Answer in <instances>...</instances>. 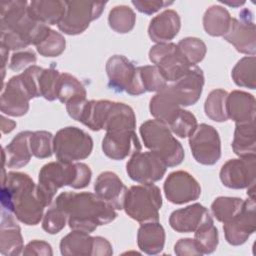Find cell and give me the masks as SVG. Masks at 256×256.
Instances as JSON below:
<instances>
[{
	"mask_svg": "<svg viewBox=\"0 0 256 256\" xmlns=\"http://www.w3.org/2000/svg\"><path fill=\"white\" fill-rule=\"evenodd\" d=\"M54 136L48 131H35L30 136V147L33 156L46 159L54 153Z\"/></svg>",
	"mask_w": 256,
	"mask_h": 256,
	"instance_id": "obj_41",
	"label": "cell"
},
{
	"mask_svg": "<svg viewBox=\"0 0 256 256\" xmlns=\"http://www.w3.org/2000/svg\"><path fill=\"white\" fill-rule=\"evenodd\" d=\"M139 71L145 92L158 93L168 85L164 75L155 65L141 66L139 67Z\"/></svg>",
	"mask_w": 256,
	"mask_h": 256,
	"instance_id": "obj_42",
	"label": "cell"
},
{
	"mask_svg": "<svg viewBox=\"0 0 256 256\" xmlns=\"http://www.w3.org/2000/svg\"><path fill=\"white\" fill-rule=\"evenodd\" d=\"M226 241L232 246L243 245L256 229L255 199L245 200L242 210L223 226Z\"/></svg>",
	"mask_w": 256,
	"mask_h": 256,
	"instance_id": "obj_16",
	"label": "cell"
},
{
	"mask_svg": "<svg viewBox=\"0 0 256 256\" xmlns=\"http://www.w3.org/2000/svg\"><path fill=\"white\" fill-rule=\"evenodd\" d=\"M32 100L24 86L20 75L12 77L2 90L0 109L3 114L12 117H21L27 114Z\"/></svg>",
	"mask_w": 256,
	"mask_h": 256,
	"instance_id": "obj_18",
	"label": "cell"
},
{
	"mask_svg": "<svg viewBox=\"0 0 256 256\" xmlns=\"http://www.w3.org/2000/svg\"><path fill=\"white\" fill-rule=\"evenodd\" d=\"M106 72L109 86L117 92H126L132 96L145 93L139 67L122 55H114L107 61Z\"/></svg>",
	"mask_w": 256,
	"mask_h": 256,
	"instance_id": "obj_9",
	"label": "cell"
},
{
	"mask_svg": "<svg viewBox=\"0 0 256 256\" xmlns=\"http://www.w3.org/2000/svg\"><path fill=\"white\" fill-rule=\"evenodd\" d=\"M174 251L178 256H199L203 255L199 250L196 241L192 238L180 239L174 246Z\"/></svg>",
	"mask_w": 256,
	"mask_h": 256,
	"instance_id": "obj_50",
	"label": "cell"
},
{
	"mask_svg": "<svg viewBox=\"0 0 256 256\" xmlns=\"http://www.w3.org/2000/svg\"><path fill=\"white\" fill-rule=\"evenodd\" d=\"M189 145L194 159L202 165H214L221 157V139L211 125H198L189 137Z\"/></svg>",
	"mask_w": 256,
	"mask_h": 256,
	"instance_id": "obj_11",
	"label": "cell"
},
{
	"mask_svg": "<svg viewBox=\"0 0 256 256\" xmlns=\"http://www.w3.org/2000/svg\"><path fill=\"white\" fill-rule=\"evenodd\" d=\"M42 71H43V68L33 65L28 67L21 74H19L24 86L28 90L32 99L41 97L40 88H39V78Z\"/></svg>",
	"mask_w": 256,
	"mask_h": 256,
	"instance_id": "obj_47",
	"label": "cell"
},
{
	"mask_svg": "<svg viewBox=\"0 0 256 256\" xmlns=\"http://www.w3.org/2000/svg\"><path fill=\"white\" fill-rule=\"evenodd\" d=\"M94 237L90 233L72 230L60 242V251L65 256H87L92 255Z\"/></svg>",
	"mask_w": 256,
	"mask_h": 256,
	"instance_id": "obj_30",
	"label": "cell"
},
{
	"mask_svg": "<svg viewBox=\"0 0 256 256\" xmlns=\"http://www.w3.org/2000/svg\"><path fill=\"white\" fill-rule=\"evenodd\" d=\"M24 255H37V256H52L53 251L49 243L40 240H34L27 244L23 251Z\"/></svg>",
	"mask_w": 256,
	"mask_h": 256,
	"instance_id": "obj_51",
	"label": "cell"
},
{
	"mask_svg": "<svg viewBox=\"0 0 256 256\" xmlns=\"http://www.w3.org/2000/svg\"><path fill=\"white\" fill-rule=\"evenodd\" d=\"M227 115L236 124L255 122L256 101L255 97L247 92L235 90L227 97Z\"/></svg>",
	"mask_w": 256,
	"mask_h": 256,
	"instance_id": "obj_24",
	"label": "cell"
},
{
	"mask_svg": "<svg viewBox=\"0 0 256 256\" xmlns=\"http://www.w3.org/2000/svg\"><path fill=\"white\" fill-rule=\"evenodd\" d=\"M133 6L141 13L146 15H152L162 8H165L169 5H172V1H165V0H133Z\"/></svg>",
	"mask_w": 256,
	"mask_h": 256,
	"instance_id": "obj_49",
	"label": "cell"
},
{
	"mask_svg": "<svg viewBox=\"0 0 256 256\" xmlns=\"http://www.w3.org/2000/svg\"><path fill=\"white\" fill-rule=\"evenodd\" d=\"M135 128L136 115L134 110L124 103L110 101L104 120L103 130L106 132H114L135 130Z\"/></svg>",
	"mask_w": 256,
	"mask_h": 256,
	"instance_id": "obj_27",
	"label": "cell"
},
{
	"mask_svg": "<svg viewBox=\"0 0 256 256\" xmlns=\"http://www.w3.org/2000/svg\"><path fill=\"white\" fill-rule=\"evenodd\" d=\"M29 2L4 1L0 8L1 44L9 50H21L30 45L37 46L51 31L49 26L31 19L28 14Z\"/></svg>",
	"mask_w": 256,
	"mask_h": 256,
	"instance_id": "obj_2",
	"label": "cell"
},
{
	"mask_svg": "<svg viewBox=\"0 0 256 256\" xmlns=\"http://www.w3.org/2000/svg\"><path fill=\"white\" fill-rule=\"evenodd\" d=\"M92 178L90 167L84 163H64L61 161L50 162L44 165L39 172L37 189L45 206H49L57 191L69 186L74 189L86 188Z\"/></svg>",
	"mask_w": 256,
	"mask_h": 256,
	"instance_id": "obj_4",
	"label": "cell"
},
{
	"mask_svg": "<svg viewBox=\"0 0 256 256\" xmlns=\"http://www.w3.org/2000/svg\"><path fill=\"white\" fill-rule=\"evenodd\" d=\"M109 104V100L87 101L78 122L93 131L103 130L104 120Z\"/></svg>",
	"mask_w": 256,
	"mask_h": 256,
	"instance_id": "obj_33",
	"label": "cell"
},
{
	"mask_svg": "<svg viewBox=\"0 0 256 256\" xmlns=\"http://www.w3.org/2000/svg\"><path fill=\"white\" fill-rule=\"evenodd\" d=\"M211 215L206 207L199 203L172 212L169 218L170 226L179 233L195 232Z\"/></svg>",
	"mask_w": 256,
	"mask_h": 256,
	"instance_id": "obj_21",
	"label": "cell"
},
{
	"mask_svg": "<svg viewBox=\"0 0 256 256\" xmlns=\"http://www.w3.org/2000/svg\"><path fill=\"white\" fill-rule=\"evenodd\" d=\"M1 188L2 208L28 226L38 225L44 217L45 204L41 200L37 185L26 173L9 172L5 175Z\"/></svg>",
	"mask_w": 256,
	"mask_h": 256,
	"instance_id": "obj_1",
	"label": "cell"
},
{
	"mask_svg": "<svg viewBox=\"0 0 256 256\" xmlns=\"http://www.w3.org/2000/svg\"><path fill=\"white\" fill-rule=\"evenodd\" d=\"M126 169L133 181L141 184H152L163 179L167 165L156 153L139 151L131 156Z\"/></svg>",
	"mask_w": 256,
	"mask_h": 256,
	"instance_id": "obj_12",
	"label": "cell"
},
{
	"mask_svg": "<svg viewBox=\"0 0 256 256\" xmlns=\"http://www.w3.org/2000/svg\"><path fill=\"white\" fill-rule=\"evenodd\" d=\"M245 200L237 197H218L211 205L214 217L225 224L234 218L244 207Z\"/></svg>",
	"mask_w": 256,
	"mask_h": 256,
	"instance_id": "obj_36",
	"label": "cell"
},
{
	"mask_svg": "<svg viewBox=\"0 0 256 256\" xmlns=\"http://www.w3.org/2000/svg\"><path fill=\"white\" fill-rule=\"evenodd\" d=\"M16 122L13 120H10L3 115L1 116V131L3 134H8L12 132L16 127Z\"/></svg>",
	"mask_w": 256,
	"mask_h": 256,
	"instance_id": "obj_53",
	"label": "cell"
},
{
	"mask_svg": "<svg viewBox=\"0 0 256 256\" xmlns=\"http://www.w3.org/2000/svg\"><path fill=\"white\" fill-rule=\"evenodd\" d=\"M239 16L240 19L232 18L229 29L223 37L227 42L232 44L238 52L255 56L256 32L252 13L250 10L244 9Z\"/></svg>",
	"mask_w": 256,
	"mask_h": 256,
	"instance_id": "obj_13",
	"label": "cell"
},
{
	"mask_svg": "<svg viewBox=\"0 0 256 256\" xmlns=\"http://www.w3.org/2000/svg\"><path fill=\"white\" fill-rule=\"evenodd\" d=\"M61 73L54 67L43 69L39 78V88L41 97L48 101H54L57 99L56 89L57 83Z\"/></svg>",
	"mask_w": 256,
	"mask_h": 256,
	"instance_id": "obj_45",
	"label": "cell"
},
{
	"mask_svg": "<svg viewBox=\"0 0 256 256\" xmlns=\"http://www.w3.org/2000/svg\"><path fill=\"white\" fill-rule=\"evenodd\" d=\"M107 2L96 1H65V13L57 25L67 35H79L85 32L90 23L103 13Z\"/></svg>",
	"mask_w": 256,
	"mask_h": 256,
	"instance_id": "obj_8",
	"label": "cell"
},
{
	"mask_svg": "<svg viewBox=\"0 0 256 256\" xmlns=\"http://www.w3.org/2000/svg\"><path fill=\"white\" fill-rule=\"evenodd\" d=\"M198 126L197 119L190 111L181 109L176 118L168 125L173 134L180 138H188L196 130Z\"/></svg>",
	"mask_w": 256,
	"mask_h": 256,
	"instance_id": "obj_43",
	"label": "cell"
},
{
	"mask_svg": "<svg viewBox=\"0 0 256 256\" xmlns=\"http://www.w3.org/2000/svg\"><path fill=\"white\" fill-rule=\"evenodd\" d=\"M31 131L19 133L5 148H3V164L8 168H22L33 156L30 147Z\"/></svg>",
	"mask_w": 256,
	"mask_h": 256,
	"instance_id": "obj_25",
	"label": "cell"
},
{
	"mask_svg": "<svg viewBox=\"0 0 256 256\" xmlns=\"http://www.w3.org/2000/svg\"><path fill=\"white\" fill-rule=\"evenodd\" d=\"M205 83L201 68L193 66L183 77L167 85V89L180 106L196 104L201 97Z\"/></svg>",
	"mask_w": 256,
	"mask_h": 256,
	"instance_id": "obj_17",
	"label": "cell"
},
{
	"mask_svg": "<svg viewBox=\"0 0 256 256\" xmlns=\"http://www.w3.org/2000/svg\"><path fill=\"white\" fill-rule=\"evenodd\" d=\"M68 222L67 215L58 207L49 209L42 220V228L48 234L54 235L61 232Z\"/></svg>",
	"mask_w": 256,
	"mask_h": 256,
	"instance_id": "obj_46",
	"label": "cell"
},
{
	"mask_svg": "<svg viewBox=\"0 0 256 256\" xmlns=\"http://www.w3.org/2000/svg\"><path fill=\"white\" fill-rule=\"evenodd\" d=\"M139 131L144 146L159 155L167 167H175L183 162L184 149L166 124L156 119L148 120Z\"/></svg>",
	"mask_w": 256,
	"mask_h": 256,
	"instance_id": "obj_5",
	"label": "cell"
},
{
	"mask_svg": "<svg viewBox=\"0 0 256 256\" xmlns=\"http://www.w3.org/2000/svg\"><path fill=\"white\" fill-rule=\"evenodd\" d=\"M164 193L169 202L182 205L197 200L201 195V186L190 173L175 171L167 177Z\"/></svg>",
	"mask_w": 256,
	"mask_h": 256,
	"instance_id": "obj_15",
	"label": "cell"
},
{
	"mask_svg": "<svg viewBox=\"0 0 256 256\" xmlns=\"http://www.w3.org/2000/svg\"><path fill=\"white\" fill-rule=\"evenodd\" d=\"M141 149L142 146L135 130L106 132L102 141L104 154L112 160H123Z\"/></svg>",
	"mask_w": 256,
	"mask_h": 256,
	"instance_id": "obj_19",
	"label": "cell"
},
{
	"mask_svg": "<svg viewBox=\"0 0 256 256\" xmlns=\"http://www.w3.org/2000/svg\"><path fill=\"white\" fill-rule=\"evenodd\" d=\"M232 148L239 157L256 156L255 122L236 124Z\"/></svg>",
	"mask_w": 256,
	"mask_h": 256,
	"instance_id": "obj_31",
	"label": "cell"
},
{
	"mask_svg": "<svg viewBox=\"0 0 256 256\" xmlns=\"http://www.w3.org/2000/svg\"><path fill=\"white\" fill-rule=\"evenodd\" d=\"M94 191L100 199L110 204L114 209H123L128 189L114 172L101 173L95 181Z\"/></svg>",
	"mask_w": 256,
	"mask_h": 256,
	"instance_id": "obj_20",
	"label": "cell"
},
{
	"mask_svg": "<svg viewBox=\"0 0 256 256\" xmlns=\"http://www.w3.org/2000/svg\"><path fill=\"white\" fill-rule=\"evenodd\" d=\"M177 47L184 58L191 66H196L200 63L206 56L207 46L206 44L199 38L195 37H187L182 39Z\"/></svg>",
	"mask_w": 256,
	"mask_h": 256,
	"instance_id": "obj_40",
	"label": "cell"
},
{
	"mask_svg": "<svg viewBox=\"0 0 256 256\" xmlns=\"http://www.w3.org/2000/svg\"><path fill=\"white\" fill-rule=\"evenodd\" d=\"M37 61V57L33 51H21L16 52L12 55L9 68L12 71L19 72L23 69H27L30 66H33Z\"/></svg>",
	"mask_w": 256,
	"mask_h": 256,
	"instance_id": "obj_48",
	"label": "cell"
},
{
	"mask_svg": "<svg viewBox=\"0 0 256 256\" xmlns=\"http://www.w3.org/2000/svg\"><path fill=\"white\" fill-rule=\"evenodd\" d=\"M181 19L174 10H165L155 16L149 24L148 34L150 39L157 43H170L179 33Z\"/></svg>",
	"mask_w": 256,
	"mask_h": 256,
	"instance_id": "obj_23",
	"label": "cell"
},
{
	"mask_svg": "<svg viewBox=\"0 0 256 256\" xmlns=\"http://www.w3.org/2000/svg\"><path fill=\"white\" fill-rule=\"evenodd\" d=\"M113 254L111 243L100 236L94 237V245L92 256H110Z\"/></svg>",
	"mask_w": 256,
	"mask_h": 256,
	"instance_id": "obj_52",
	"label": "cell"
},
{
	"mask_svg": "<svg viewBox=\"0 0 256 256\" xmlns=\"http://www.w3.org/2000/svg\"><path fill=\"white\" fill-rule=\"evenodd\" d=\"M54 154L58 161L74 163L88 158L93 150V139L77 127H65L54 136Z\"/></svg>",
	"mask_w": 256,
	"mask_h": 256,
	"instance_id": "obj_7",
	"label": "cell"
},
{
	"mask_svg": "<svg viewBox=\"0 0 256 256\" xmlns=\"http://www.w3.org/2000/svg\"><path fill=\"white\" fill-rule=\"evenodd\" d=\"M24 241L21 228L14 220L13 214L2 209L0 225V252L6 256L23 254Z\"/></svg>",
	"mask_w": 256,
	"mask_h": 256,
	"instance_id": "obj_22",
	"label": "cell"
},
{
	"mask_svg": "<svg viewBox=\"0 0 256 256\" xmlns=\"http://www.w3.org/2000/svg\"><path fill=\"white\" fill-rule=\"evenodd\" d=\"M149 108L151 115L167 126L176 118L182 109L167 89V86L150 100Z\"/></svg>",
	"mask_w": 256,
	"mask_h": 256,
	"instance_id": "obj_29",
	"label": "cell"
},
{
	"mask_svg": "<svg viewBox=\"0 0 256 256\" xmlns=\"http://www.w3.org/2000/svg\"><path fill=\"white\" fill-rule=\"evenodd\" d=\"M227 97L228 93L222 89H215L210 92L204 105L205 114L209 119L219 123L228 120Z\"/></svg>",
	"mask_w": 256,
	"mask_h": 256,
	"instance_id": "obj_38",
	"label": "cell"
},
{
	"mask_svg": "<svg viewBox=\"0 0 256 256\" xmlns=\"http://www.w3.org/2000/svg\"><path fill=\"white\" fill-rule=\"evenodd\" d=\"M55 206L67 215L72 230L87 233L111 223L117 217L116 209L90 192H63L56 198Z\"/></svg>",
	"mask_w": 256,
	"mask_h": 256,
	"instance_id": "obj_3",
	"label": "cell"
},
{
	"mask_svg": "<svg viewBox=\"0 0 256 256\" xmlns=\"http://www.w3.org/2000/svg\"><path fill=\"white\" fill-rule=\"evenodd\" d=\"M255 56H247L238 61L232 70V79L239 87L254 90L256 88Z\"/></svg>",
	"mask_w": 256,
	"mask_h": 256,
	"instance_id": "obj_35",
	"label": "cell"
},
{
	"mask_svg": "<svg viewBox=\"0 0 256 256\" xmlns=\"http://www.w3.org/2000/svg\"><path fill=\"white\" fill-rule=\"evenodd\" d=\"M66 47V40L62 34L52 30L47 37L36 46L37 52L43 57H58L60 56Z\"/></svg>",
	"mask_w": 256,
	"mask_h": 256,
	"instance_id": "obj_44",
	"label": "cell"
},
{
	"mask_svg": "<svg viewBox=\"0 0 256 256\" xmlns=\"http://www.w3.org/2000/svg\"><path fill=\"white\" fill-rule=\"evenodd\" d=\"M165 230L159 221L141 224L137 234V243L142 252L148 255L161 253L165 246Z\"/></svg>",
	"mask_w": 256,
	"mask_h": 256,
	"instance_id": "obj_28",
	"label": "cell"
},
{
	"mask_svg": "<svg viewBox=\"0 0 256 256\" xmlns=\"http://www.w3.org/2000/svg\"><path fill=\"white\" fill-rule=\"evenodd\" d=\"M220 180L230 189H245L255 185L256 156L228 160L220 170Z\"/></svg>",
	"mask_w": 256,
	"mask_h": 256,
	"instance_id": "obj_14",
	"label": "cell"
},
{
	"mask_svg": "<svg viewBox=\"0 0 256 256\" xmlns=\"http://www.w3.org/2000/svg\"><path fill=\"white\" fill-rule=\"evenodd\" d=\"M220 3H223L225 5H228L232 8H238L240 6H243L246 2L245 1H239V0H233V1H229V0H220Z\"/></svg>",
	"mask_w": 256,
	"mask_h": 256,
	"instance_id": "obj_55",
	"label": "cell"
},
{
	"mask_svg": "<svg viewBox=\"0 0 256 256\" xmlns=\"http://www.w3.org/2000/svg\"><path fill=\"white\" fill-rule=\"evenodd\" d=\"M9 49L6 48L4 45L1 44V60H2V72H3V78L5 76V66L7 64L8 60V54H9Z\"/></svg>",
	"mask_w": 256,
	"mask_h": 256,
	"instance_id": "obj_54",
	"label": "cell"
},
{
	"mask_svg": "<svg viewBox=\"0 0 256 256\" xmlns=\"http://www.w3.org/2000/svg\"><path fill=\"white\" fill-rule=\"evenodd\" d=\"M56 96L61 103L67 104L69 101L76 98H86L87 92L83 84L75 76L62 73L57 83Z\"/></svg>",
	"mask_w": 256,
	"mask_h": 256,
	"instance_id": "obj_34",
	"label": "cell"
},
{
	"mask_svg": "<svg viewBox=\"0 0 256 256\" xmlns=\"http://www.w3.org/2000/svg\"><path fill=\"white\" fill-rule=\"evenodd\" d=\"M149 59L160 69L168 83L177 81L193 67L174 43L156 44L149 51Z\"/></svg>",
	"mask_w": 256,
	"mask_h": 256,
	"instance_id": "obj_10",
	"label": "cell"
},
{
	"mask_svg": "<svg viewBox=\"0 0 256 256\" xmlns=\"http://www.w3.org/2000/svg\"><path fill=\"white\" fill-rule=\"evenodd\" d=\"M109 26L113 31L119 34L131 32L136 24L135 12L126 5L114 7L108 16Z\"/></svg>",
	"mask_w": 256,
	"mask_h": 256,
	"instance_id": "obj_37",
	"label": "cell"
},
{
	"mask_svg": "<svg viewBox=\"0 0 256 256\" xmlns=\"http://www.w3.org/2000/svg\"><path fill=\"white\" fill-rule=\"evenodd\" d=\"M161 207V191L152 183L132 186L127 191L123 209L130 218L142 224L158 222Z\"/></svg>",
	"mask_w": 256,
	"mask_h": 256,
	"instance_id": "obj_6",
	"label": "cell"
},
{
	"mask_svg": "<svg viewBox=\"0 0 256 256\" xmlns=\"http://www.w3.org/2000/svg\"><path fill=\"white\" fill-rule=\"evenodd\" d=\"M232 17L229 11L219 5L209 7L203 16V27L213 37H223L230 26Z\"/></svg>",
	"mask_w": 256,
	"mask_h": 256,
	"instance_id": "obj_32",
	"label": "cell"
},
{
	"mask_svg": "<svg viewBox=\"0 0 256 256\" xmlns=\"http://www.w3.org/2000/svg\"><path fill=\"white\" fill-rule=\"evenodd\" d=\"M65 1L35 0L29 2L28 14L34 21L46 26L58 25L65 13Z\"/></svg>",
	"mask_w": 256,
	"mask_h": 256,
	"instance_id": "obj_26",
	"label": "cell"
},
{
	"mask_svg": "<svg viewBox=\"0 0 256 256\" xmlns=\"http://www.w3.org/2000/svg\"><path fill=\"white\" fill-rule=\"evenodd\" d=\"M194 233V240L202 254H211L217 249L219 234L212 217L206 220Z\"/></svg>",
	"mask_w": 256,
	"mask_h": 256,
	"instance_id": "obj_39",
	"label": "cell"
}]
</instances>
